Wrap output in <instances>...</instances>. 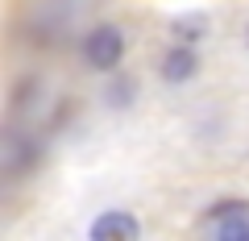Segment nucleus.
<instances>
[{"label":"nucleus","instance_id":"obj_1","mask_svg":"<svg viewBox=\"0 0 249 241\" xmlns=\"http://www.w3.org/2000/svg\"><path fill=\"white\" fill-rule=\"evenodd\" d=\"M83 58H88L91 71H116L124 58V34L116 25H96L88 29V37H83Z\"/></svg>","mask_w":249,"mask_h":241},{"label":"nucleus","instance_id":"obj_2","mask_svg":"<svg viewBox=\"0 0 249 241\" xmlns=\"http://www.w3.org/2000/svg\"><path fill=\"white\" fill-rule=\"evenodd\" d=\"M158 71H162V79H166V83H191V79L199 75V54H196V46L175 42L166 54H162Z\"/></svg>","mask_w":249,"mask_h":241},{"label":"nucleus","instance_id":"obj_3","mask_svg":"<svg viewBox=\"0 0 249 241\" xmlns=\"http://www.w3.org/2000/svg\"><path fill=\"white\" fill-rule=\"evenodd\" d=\"M91 237L96 241H137L142 237V221H137L133 212L112 208V212H104V216L91 221Z\"/></svg>","mask_w":249,"mask_h":241},{"label":"nucleus","instance_id":"obj_4","mask_svg":"<svg viewBox=\"0 0 249 241\" xmlns=\"http://www.w3.org/2000/svg\"><path fill=\"white\" fill-rule=\"evenodd\" d=\"M212 221H216V237L220 241H249V204H241V200L216 204Z\"/></svg>","mask_w":249,"mask_h":241},{"label":"nucleus","instance_id":"obj_5","mask_svg":"<svg viewBox=\"0 0 249 241\" xmlns=\"http://www.w3.org/2000/svg\"><path fill=\"white\" fill-rule=\"evenodd\" d=\"M170 34H175V42H199V37L208 34V17L204 13H191V17H178L175 25H170Z\"/></svg>","mask_w":249,"mask_h":241}]
</instances>
